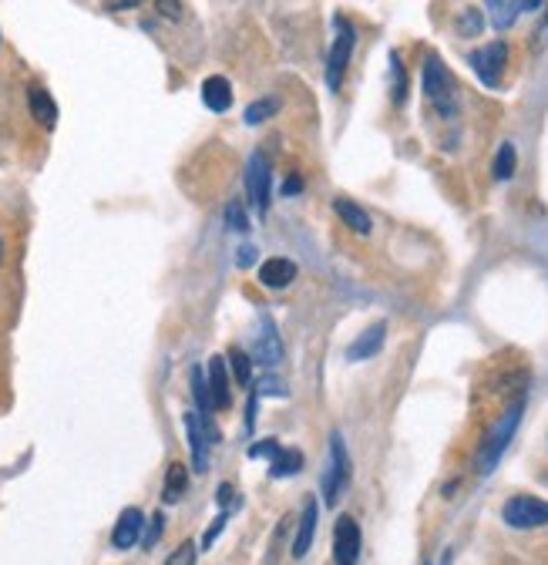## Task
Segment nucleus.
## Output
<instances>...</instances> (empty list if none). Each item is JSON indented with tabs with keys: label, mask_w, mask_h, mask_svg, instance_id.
I'll use <instances>...</instances> for the list:
<instances>
[{
	"label": "nucleus",
	"mask_w": 548,
	"mask_h": 565,
	"mask_svg": "<svg viewBox=\"0 0 548 565\" xmlns=\"http://www.w3.org/2000/svg\"><path fill=\"white\" fill-rule=\"evenodd\" d=\"M522 411H525V401H515L512 411L501 414V421L491 428V434H488L485 444H481V451H478V471H481V475H491V468H495L498 458L505 455V448H508V441H512L518 421H522Z\"/></svg>",
	"instance_id": "f257e3e1"
},
{
	"label": "nucleus",
	"mask_w": 548,
	"mask_h": 565,
	"mask_svg": "<svg viewBox=\"0 0 548 565\" xmlns=\"http://www.w3.org/2000/svg\"><path fill=\"white\" fill-rule=\"evenodd\" d=\"M424 95L431 101L441 115H451L454 111V78L448 74V68L441 64L438 54H427L424 64Z\"/></svg>",
	"instance_id": "f03ea898"
},
{
	"label": "nucleus",
	"mask_w": 548,
	"mask_h": 565,
	"mask_svg": "<svg viewBox=\"0 0 548 565\" xmlns=\"http://www.w3.org/2000/svg\"><path fill=\"white\" fill-rule=\"evenodd\" d=\"M501 518L518 532L542 529V525H548V502L545 498H535V495H515V498H508L505 508H501Z\"/></svg>",
	"instance_id": "7ed1b4c3"
},
{
	"label": "nucleus",
	"mask_w": 548,
	"mask_h": 565,
	"mask_svg": "<svg viewBox=\"0 0 548 565\" xmlns=\"http://www.w3.org/2000/svg\"><path fill=\"white\" fill-rule=\"evenodd\" d=\"M333 27H337V41H333L330 58H327V85H330V91H340L343 74H347V64H350V54H354V44H357V34H354V27H350L347 17H337Z\"/></svg>",
	"instance_id": "20e7f679"
},
{
	"label": "nucleus",
	"mask_w": 548,
	"mask_h": 565,
	"mask_svg": "<svg viewBox=\"0 0 548 565\" xmlns=\"http://www.w3.org/2000/svg\"><path fill=\"white\" fill-rule=\"evenodd\" d=\"M350 485V455H347V444H343L340 434H333L330 438V471H327V485H323V492H327V502L337 505L340 495L347 492Z\"/></svg>",
	"instance_id": "39448f33"
},
{
	"label": "nucleus",
	"mask_w": 548,
	"mask_h": 565,
	"mask_svg": "<svg viewBox=\"0 0 548 565\" xmlns=\"http://www.w3.org/2000/svg\"><path fill=\"white\" fill-rule=\"evenodd\" d=\"M468 61L488 88H498L501 74H505V64H508V44L495 41V44H488V48H478V51H471Z\"/></svg>",
	"instance_id": "423d86ee"
},
{
	"label": "nucleus",
	"mask_w": 548,
	"mask_h": 565,
	"mask_svg": "<svg viewBox=\"0 0 548 565\" xmlns=\"http://www.w3.org/2000/svg\"><path fill=\"white\" fill-rule=\"evenodd\" d=\"M360 559V525L350 515H340L333 525V562L357 565Z\"/></svg>",
	"instance_id": "0eeeda50"
},
{
	"label": "nucleus",
	"mask_w": 548,
	"mask_h": 565,
	"mask_svg": "<svg viewBox=\"0 0 548 565\" xmlns=\"http://www.w3.org/2000/svg\"><path fill=\"white\" fill-rule=\"evenodd\" d=\"M269 159L263 152H256L253 159L246 165V192H249V202H253V209L259 216H266L269 212Z\"/></svg>",
	"instance_id": "6e6552de"
},
{
	"label": "nucleus",
	"mask_w": 548,
	"mask_h": 565,
	"mask_svg": "<svg viewBox=\"0 0 548 565\" xmlns=\"http://www.w3.org/2000/svg\"><path fill=\"white\" fill-rule=\"evenodd\" d=\"M185 434H189V448H192V468L202 475V471L209 468V444L216 438H212V431L202 424V418L195 411L185 414Z\"/></svg>",
	"instance_id": "1a4fd4ad"
},
{
	"label": "nucleus",
	"mask_w": 548,
	"mask_h": 565,
	"mask_svg": "<svg viewBox=\"0 0 548 565\" xmlns=\"http://www.w3.org/2000/svg\"><path fill=\"white\" fill-rule=\"evenodd\" d=\"M259 337H256V360L263 367H276L283 360V340H280V330H276V323L269 313L259 317Z\"/></svg>",
	"instance_id": "9d476101"
},
{
	"label": "nucleus",
	"mask_w": 548,
	"mask_h": 565,
	"mask_svg": "<svg viewBox=\"0 0 548 565\" xmlns=\"http://www.w3.org/2000/svg\"><path fill=\"white\" fill-rule=\"evenodd\" d=\"M142 525H145V515L138 512V508H125L115 522V532H111V545H115L118 552H128L142 539Z\"/></svg>",
	"instance_id": "9b49d317"
},
{
	"label": "nucleus",
	"mask_w": 548,
	"mask_h": 565,
	"mask_svg": "<svg viewBox=\"0 0 548 565\" xmlns=\"http://www.w3.org/2000/svg\"><path fill=\"white\" fill-rule=\"evenodd\" d=\"M296 280V263L293 259H283V256H273L259 266V283L269 286V290H283Z\"/></svg>",
	"instance_id": "f8f14e48"
},
{
	"label": "nucleus",
	"mask_w": 548,
	"mask_h": 565,
	"mask_svg": "<svg viewBox=\"0 0 548 565\" xmlns=\"http://www.w3.org/2000/svg\"><path fill=\"white\" fill-rule=\"evenodd\" d=\"M202 101H206L209 111L222 115V111H229V105H232V85L222 78V74H212V78L202 81Z\"/></svg>",
	"instance_id": "ddd939ff"
},
{
	"label": "nucleus",
	"mask_w": 548,
	"mask_h": 565,
	"mask_svg": "<svg viewBox=\"0 0 548 565\" xmlns=\"http://www.w3.org/2000/svg\"><path fill=\"white\" fill-rule=\"evenodd\" d=\"M384 333H387V323H374V327H367L354 344L347 347V360H367L374 357L380 347H384Z\"/></svg>",
	"instance_id": "4468645a"
},
{
	"label": "nucleus",
	"mask_w": 548,
	"mask_h": 565,
	"mask_svg": "<svg viewBox=\"0 0 548 565\" xmlns=\"http://www.w3.org/2000/svg\"><path fill=\"white\" fill-rule=\"evenodd\" d=\"M317 502H306L303 505V518H300V529H296V542H293V559H306L313 545V535H317Z\"/></svg>",
	"instance_id": "2eb2a0df"
},
{
	"label": "nucleus",
	"mask_w": 548,
	"mask_h": 565,
	"mask_svg": "<svg viewBox=\"0 0 548 565\" xmlns=\"http://www.w3.org/2000/svg\"><path fill=\"white\" fill-rule=\"evenodd\" d=\"M333 212H337V216L347 222V226L354 229V233H360V236H370V229H374V222H370L367 209H360L357 202L347 199V196H337V199H333Z\"/></svg>",
	"instance_id": "dca6fc26"
},
{
	"label": "nucleus",
	"mask_w": 548,
	"mask_h": 565,
	"mask_svg": "<svg viewBox=\"0 0 548 565\" xmlns=\"http://www.w3.org/2000/svg\"><path fill=\"white\" fill-rule=\"evenodd\" d=\"M209 391H212V404L216 411L232 404V394H229V370H226V360L222 357H212L209 360Z\"/></svg>",
	"instance_id": "f3484780"
},
{
	"label": "nucleus",
	"mask_w": 548,
	"mask_h": 565,
	"mask_svg": "<svg viewBox=\"0 0 548 565\" xmlns=\"http://www.w3.org/2000/svg\"><path fill=\"white\" fill-rule=\"evenodd\" d=\"M535 7H538V0H518V4H508V0H488L491 24H495L498 31L512 27L518 21V14H522V11H535Z\"/></svg>",
	"instance_id": "a211bd4d"
},
{
	"label": "nucleus",
	"mask_w": 548,
	"mask_h": 565,
	"mask_svg": "<svg viewBox=\"0 0 548 565\" xmlns=\"http://www.w3.org/2000/svg\"><path fill=\"white\" fill-rule=\"evenodd\" d=\"M185 488H189V471H185V465H169V471H165V488H162V502L165 505H175L182 502Z\"/></svg>",
	"instance_id": "6ab92c4d"
},
{
	"label": "nucleus",
	"mask_w": 548,
	"mask_h": 565,
	"mask_svg": "<svg viewBox=\"0 0 548 565\" xmlns=\"http://www.w3.org/2000/svg\"><path fill=\"white\" fill-rule=\"evenodd\" d=\"M31 115H34L44 128H54V125H58V105H54V98H51L44 88H31Z\"/></svg>",
	"instance_id": "aec40b11"
},
{
	"label": "nucleus",
	"mask_w": 548,
	"mask_h": 565,
	"mask_svg": "<svg viewBox=\"0 0 548 565\" xmlns=\"http://www.w3.org/2000/svg\"><path fill=\"white\" fill-rule=\"evenodd\" d=\"M303 468V455L296 448H283L280 455L273 458V465H269V478H290L296 471Z\"/></svg>",
	"instance_id": "412c9836"
},
{
	"label": "nucleus",
	"mask_w": 548,
	"mask_h": 565,
	"mask_svg": "<svg viewBox=\"0 0 548 565\" xmlns=\"http://www.w3.org/2000/svg\"><path fill=\"white\" fill-rule=\"evenodd\" d=\"M390 78H394L390 98H394V105H404V98H407V71L401 64V54H390Z\"/></svg>",
	"instance_id": "4be33fe9"
},
{
	"label": "nucleus",
	"mask_w": 548,
	"mask_h": 565,
	"mask_svg": "<svg viewBox=\"0 0 548 565\" xmlns=\"http://www.w3.org/2000/svg\"><path fill=\"white\" fill-rule=\"evenodd\" d=\"M515 165H518V155H515V145L512 142H505L498 148V155H495V179H512L515 175Z\"/></svg>",
	"instance_id": "5701e85b"
},
{
	"label": "nucleus",
	"mask_w": 548,
	"mask_h": 565,
	"mask_svg": "<svg viewBox=\"0 0 548 565\" xmlns=\"http://www.w3.org/2000/svg\"><path fill=\"white\" fill-rule=\"evenodd\" d=\"M276 111H280V98H263V101H253V105L246 108V125H259L266 122V118H273Z\"/></svg>",
	"instance_id": "b1692460"
},
{
	"label": "nucleus",
	"mask_w": 548,
	"mask_h": 565,
	"mask_svg": "<svg viewBox=\"0 0 548 565\" xmlns=\"http://www.w3.org/2000/svg\"><path fill=\"white\" fill-rule=\"evenodd\" d=\"M229 364H232V374H236V381L243 384V387L253 381V370H249V364H253V360L246 357V350L232 347V350H229Z\"/></svg>",
	"instance_id": "393cba45"
},
{
	"label": "nucleus",
	"mask_w": 548,
	"mask_h": 565,
	"mask_svg": "<svg viewBox=\"0 0 548 565\" xmlns=\"http://www.w3.org/2000/svg\"><path fill=\"white\" fill-rule=\"evenodd\" d=\"M226 226L232 229V233H249V219H246V209L239 199H232L226 206Z\"/></svg>",
	"instance_id": "a878e982"
},
{
	"label": "nucleus",
	"mask_w": 548,
	"mask_h": 565,
	"mask_svg": "<svg viewBox=\"0 0 548 565\" xmlns=\"http://www.w3.org/2000/svg\"><path fill=\"white\" fill-rule=\"evenodd\" d=\"M253 394H259V397H286V394H290V387H286L280 377H263V381L256 384Z\"/></svg>",
	"instance_id": "bb28decb"
},
{
	"label": "nucleus",
	"mask_w": 548,
	"mask_h": 565,
	"mask_svg": "<svg viewBox=\"0 0 548 565\" xmlns=\"http://www.w3.org/2000/svg\"><path fill=\"white\" fill-rule=\"evenodd\" d=\"M280 441H273V438H263V441H256L253 448H249V458H269L273 461L276 455H280Z\"/></svg>",
	"instance_id": "cd10ccee"
},
{
	"label": "nucleus",
	"mask_w": 548,
	"mask_h": 565,
	"mask_svg": "<svg viewBox=\"0 0 548 565\" xmlns=\"http://www.w3.org/2000/svg\"><path fill=\"white\" fill-rule=\"evenodd\" d=\"M481 11H464V14H458V31L464 34V37H471V34H478L481 31Z\"/></svg>",
	"instance_id": "c85d7f7f"
},
{
	"label": "nucleus",
	"mask_w": 548,
	"mask_h": 565,
	"mask_svg": "<svg viewBox=\"0 0 548 565\" xmlns=\"http://www.w3.org/2000/svg\"><path fill=\"white\" fill-rule=\"evenodd\" d=\"M165 565H195V545L192 542H182L179 549H175L169 559H165Z\"/></svg>",
	"instance_id": "c756f323"
},
{
	"label": "nucleus",
	"mask_w": 548,
	"mask_h": 565,
	"mask_svg": "<svg viewBox=\"0 0 548 565\" xmlns=\"http://www.w3.org/2000/svg\"><path fill=\"white\" fill-rule=\"evenodd\" d=\"M226 522H229V512H219V518H216V522H212V529H209L206 535H202V549H209V545L216 542V535H219L222 529H226Z\"/></svg>",
	"instance_id": "7c9ffc66"
},
{
	"label": "nucleus",
	"mask_w": 548,
	"mask_h": 565,
	"mask_svg": "<svg viewBox=\"0 0 548 565\" xmlns=\"http://www.w3.org/2000/svg\"><path fill=\"white\" fill-rule=\"evenodd\" d=\"M219 508L222 512L236 508V492H232V485H219Z\"/></svg>",
	"instance_id": "2f4dec72"
},
{
	"label": "nucleus",
	"mask_w": 548,
	"mask_h": 565,
	"mask_svg": "<svg viewBox=\"0 0 548 565\" xmlns=\"http://www.w3.org/2000/svg\"><path fill=\"white\" fill-rule=\"evenodd\" d=\"M159 535H162V515H155L152 518V529H148V535H145V549H152V545L159 542Z\"/></svg>",
	"instance_id": "473e14b6"
},
{
	"label": "nucleus",
	"mask_w": 548,
	"mask_h": 565,
	"mask_svg": "<svg viewBox=\"0 0 548 565\" xmlns=\"http://www.w3.org/2000/svg\"><path fill=\"white\" fill-rule=\"evenodd\" d=\"M300 189H303V182L296 179V175H290V179L283 182V196H296V192H300Z\"/></svg>",
	"instance_id": "72a5a7b5"
},
{
	"label": "nucleus",
	"mask_w": 548,
	"mask_h": 565,
	"mask_svg": "<svg viewBox=\"0 0 548 565\" xmlns=\"http://www.w3.org/2000/svg\"><path fill=\"white\" fill-rule=\"evenodd\" d=\"M253 259H256V249H253V246H243V249H239V266H249Z\"/></svg>",
	"instance_id": "f704fd0d"
},
{
	"label": "nucleus",
	"mask_w": 548,
	"mask_h": 565,
	"mask_svg": "<svg viewBox=\"0 0 548 565\" xmlns=\"http://www.w3.org/2000/svg\"><path fill=\"white\" fill-rule=\"evenodd\" d=\"M159 11H165V17H179L182 7L179 4H159Z\"/></svg>",
	"instance_id": "c9c22d12"
}]
</instances>
